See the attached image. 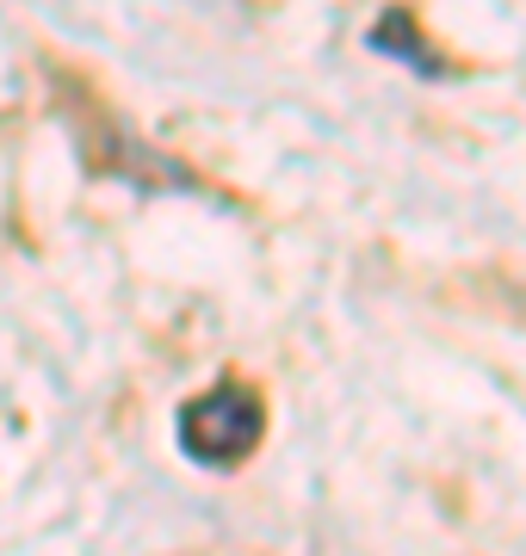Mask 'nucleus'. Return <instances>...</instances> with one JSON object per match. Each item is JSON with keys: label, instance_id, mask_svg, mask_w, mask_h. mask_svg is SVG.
Returning a JSON list of instances; mask_svg holds the SVG:
<instances>
[{"label": "nucleus", "instance_id": "nucleus-1", "mask_svg": "<svg viewBox=\"0 0 526 556\" xmlns=\"http://www.w3.org/2000/svg\"><path fill=\"white\" fill-rule=\"evenodd\" d=\"M261 439V408L248 390H211L180 415V445L199 464H236Z\"/></svg>", "mask_w": 526, "mask_h": 556}]
</instances>
